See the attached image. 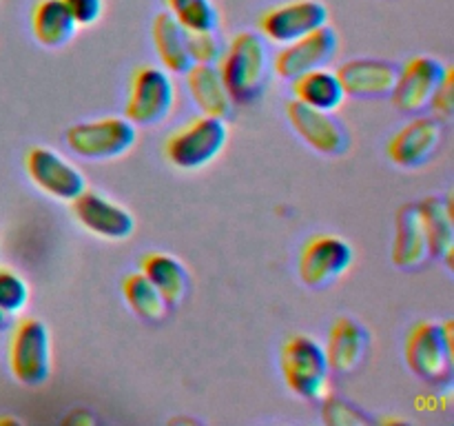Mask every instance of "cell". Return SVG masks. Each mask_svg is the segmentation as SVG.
Returning a JSON list of instances; mask_svg holds the SVG:
<instances>
[{
	"label": "cell",
	"mask_w": 454,
	"mask_h": 426,
	"mask_svg": "<svg viewBox=\"0 0 454 426\" xmlns=\"http://www.w3.org/2000/svg\"><path fill=\"white\" fill-rule=\"evenodd\" d=\"M233 102L248 105L264 93L269 83V49L255 31H239L215 62Z\"/></svg>",
	"instance_id": "cell-1"
},
{
	"label": "cell",
	"mask_w": 454,
	"mask_h": 426,
	"mask_svg": "<svg viewBox=\"0 0 454 426\" xmlns=\"http://www.w3.org/2000/svg\"><path fill=\"white\" fill-rule=\"evenodd\" d=\"M403 358L408 368L419 380L433 386L450 384L452 358H454V333L452 322H433L419 320L408 331L403 342Z\"/></svg>",
	"instance_id": "cell-2"
},
{
	"label": "cell",
	"mask_w": 454,
	"mask_h": 426,
	"mask_svg": "<svg viewBox=\"0 0 454 426\" xmlns=\"http://www.w3.org/2000/svg\"><path fill=\"white\" fill-rule=\"evenodd\" d=\"M279 368L288 390L306 402H322L331 393V367L324 346L306 333H295L284 340Z\"/></svg>",
	"instance_id": "cell-3"
},
{
	"label": "cell",
	"mask_w": 454,
	"mask_h": 426,
	"mask_svg": "<svg viewBox=\"0 0 454 426\" xmlns=\"http://www.w3.org/2000/svg\"><path fill=\"white\" fill-rule=\"evenodd\" d=\"M229 127L213 115H195L164 140V158L182 171H200L224 151Z\"/></svg>",
	"instance_id": "cell-4"
},
{
	"label": "cell",
	"mask_w": 454,
	"mask_h": 426,
	"mask_svg": "<svg viewBox=\"0 0 454 426\" xmlns=\"http://www.w3.org/2000/svg\"><path fill=\"white\" fill-rule=\"evenodd\" d=\"M7 367L22 386H40L51 375V333L40 318L22 315L7 342Z\"/></svg>",
	"instance_id": "cell-5"
},
{
	"label": "cell",
	"mask_w": 454,
	"mask_h": 426,
	"mask_svg": "<svg viewBox=\"0 0 454 426\" xmlns=\"http://www.w3.org/2000/svg\"><path fill=\"white\" fill-rule=\"evenodd\" d=\"M65 142L78 158L102 162L129 154L136 146L137 131L124 115H105L71 124L65 131Z\"/></svg>",
	"instance_id": "cell-6"
},
{
	"label": "cell",
	"mask_w": 454,
	"mask_h": 426,
	"mask_svg": "<svg viewBox=\"0 0 454 426\" xmlns=\"http://www.w3.org/2000/svg\"><path fill=\"white\" fill-rule=\"evenodd\" d=\"M176 102V84L171 74L162 67L140 65L133 69L129 80L124 118L140 127L158 124L171 114Z\"/></svg>",
	"instance_id": "cell-7"
},
{
	"label": "cell",
	"mask_w": 454,
	"mask_h": 426,
	"mask_svg": "<svg viewBox=\"0 0 454 426\" xmlns=\"http://www.w3.org/2000/svg\"><path fill=\"white\" fill-rule=\"evenodd\" d=\"M355 251L348 240L335 233H317L306 240L300 251L297 271L306 287L324 288L353 266Z\"/></svg>",
	"instance_id": "cell-8"
},
{
	"label": "cell",
	"mask_w": 454,
	"mask_h": 426,
	"mask_svg": "<svg viewBox=\"0 0 454 426\" xmlns=\"http://www.w3.org/2000/svg\"><path fill=\"white\" fill-rule=\"evenodd\" d=\"M25 171L43 193L62 202H71L75 195L87 189L82 171L49 146H31L27 151Z\"/></svg>",
	"instance_id": "cell-9"
},
{
	"label": "cell",
	"mask_w": 454,
	"mask_h": 426,
	"mask_svg": "<svg viewBox=\"0 0 454 426\" xmlns=\"http://www.w3.org/2000/svg\"><path fill=\"white\" fill-rule=\"evenodd\" d=\"M324 25H328V7L322 0H288L266 9L257 20L262 36L279 47Z\"/></svg>",
	"instance_id": "cell-10"
},
{
	"label": "cell",
	"mask_w": 454,
	"mask_h": 426,
	"mask_svg": "<svg viewBox=\"0 0 454 426\" xmlns=\"http://www.w3.org/2000/svg\"><path fill=\"white\" fill-rule=\"evenodd\" d=\"M71 213L82 229L102 240H111V242L129 240L136 231V220H133L131 211L109 200L100 191L84 189L82 193L75 195L71 200Z\"/></svg>",
	"instance_id": "cell-11"
},
{
	"label": "cell",
	"mask_w": 454,
	"mask_h": 426,
	"mask_svg": "<svg viewBox=\"0 0 454 426\" xmlns=\"http://www.w3.org/2000/svg\"><path fill=\"white\" fill-rule=\"evenodd\" d=\"M286 118L293 131L322 155H341L348 151L350 136L333 111L313 109L300 100L286 102Z\"/></svg>",
	"instance_id": "cell-12"
},
{
	"label": "cell",
	"mask_w": 454,
	"mask_h": 426,
	"mask_svg": "<svg viewBox=\"0 0 454 426\" xmlns=\"http://www.w3.org/2000/svg\"><path fill=\"white\" fill-rule=\"evenodd\" d=\"M448 65L433 56H415L397 71V80L390 91L395 109L402 114H419L428 109L430 98L446 75Z\"/></svg>",
	"instance_id": "cell-13"
},
{
	"label": "cell",
	"mask_w": 454,
	"mask_h": 426,
	"mask_svg": "<svg viewBox=\"0 0 454 426\" xmlns=\"http://www.w3.org/2000/svg\"><path fill=\"white\" fill-rule=\"evenodd\" d=\"M340 49V36L333 27L324 25L309 31L293 43L282 44L273 60L275 74L282 80H293L317 67H326Z\"/></svg>",
	"instance_id": "cell-14"
},
{
	"label": "cell",
	"mask_w": 454,
	"mask_h": 426,
	"mask_svg": "<svg viewBox=\"0 0 454 426\" xmlns=\"http://www.w3.org/2000/svg\"><path fill=\"white\" fill-rule=\"evenodd\" d=\"M443 140V124L434 115H417L393 133L386 142V154L402 169L424 167Z\"/></svg>",
	"instance_id": "cell-15"
},
{
	"label": "cell",
	"mask_w": 454,
	"mask_h": 426,
	"mask_svg": "<svg viewBox=\"0 0 454 426\" xmlns=\"http://www.w3.org/2000/svg\"><path fill=\"white\" fill-rule=\"evenodd\" d=\"M399 67L380 58H353L337 67L341 89L350 98L390 96Z\"/></svg>",
	"instance_id": "cell-16"
},
{
	"label": "cell",
	"mask_w": 454,
	"mask_h": 426,
	"mask_svg": "<svg viewBox=\"0 0 454 426\" xmlns=\"http://www.w3.org/2000/svg\"><path fill=\"white\" fill-rule=\"evenodd\" d=\"M368 344H371V333L362 322L348 315L335 318V322L328 328V340L324 346L331 371L340 375L357 371L366 359Z\"/></svg>",
	"instance_id": "cell-17"
},
{
	"label": "cell",
	"mask_w": 454,
	"mask_h": 426,
	"mask_svg": "<svg viewBox=\"0 0 454 426\" xmlns=\"http://www.w3.org/2000/svg\"><path fill=\"white\" fill-rule=\"evenodd\" d=\"M421 225H424L426 240H428L430 257L446 262L452 271L454 262V211L452 198L446 195H428L421 202H417Z\"/></svg>",
	"instance_id": "cell-18"
},
{
	"label": "cell",
	"mask_w": 454,
	"mask_h": 426,
	"mask_svg": "<svg viewBox=\"0 0 454 426\" xmlns=\"http://www.w3.org/2000/svg\"><path fill=\"white\" fill-rule=\"evenodd\" d=\"M184 75L191 98H193V102L204 115L226 120L233 114V98H231L229 89H226L224 80H222L217 65L193 62L184 71Z\"/></svg>",
	"instance_id": "cell-19"
},
{
	"label": "cell",
	"mask_w": 454,
	"mask_h": 426,
	"mask_svg": "<svg viewBox=\"0 0 454 426\" xmlns=\"http://www.w3.org/2000/svg\"><path fill=\"white\" fill-rule=\"evenodd\" d=\"M390 257H393V264L399 266V269H419L430 257L428 240H426L417 204H403L397 211Z\"/></svg>",
	"instance_id": "cell-20"
},
{
	"label": "cell",
	"mask_w": 454,
	"mask_h": 426,
	"mask_svg": "<svg viewBox=\"0 0 454 426\" xmlns=\"http://www.w3.org/2000/svg\"><path fill=\"white\" fill-rule=\"evenodd\" d=\"M140 271L149 278L164 297L167 306H180L189 293V271L184 269L180 260L171 253L164 251H149L140 257Z\"/></svg>",
	"instance_id": "cell-21"
},
{
	"label": "cell",
	"mask_w": 454,
	"mask_h": 426,
	"mask_svg": "<svg viewBox=\"0 0 454 426\" xmlns=\"http://www.w3.org/2000/svg\"><path fill=\"white\" fill-rule=\"evenodd\" d=\"M31 34L47 49H60L71 43L78 25L60 0H35L31 7Z\"/></svg>",
	"instance_id": "cell-22"
},
{
	"label": "cell",
	"mask_w": 454,
	"mask_h": 426,
	"mask_svg": "<svg viewBox=\"0 0 454 426\" xmlns=\"http://www.w3.org/2000/svg\"><path fill=\"white\" fill-rule=\"evenodd\" d=\"M151 38L162 69H167L168 74H184L193 65L186 44V29L168 12H160L153 18Z\"/></svg>",
	"instance_id": "cell-23"
},
{
	"label": "cell",
	"mask_w": 454,
	"mask_h": 426,
	"mask_svg": "<svg viewBox=\"0 0 454 426\" xmlns=\"http://www.w3.org/2000/svg\"><path fill=\"white\" fill-rule=\"evenodd\" d=\"M291 91L295 100L322 111H337L346 98L337 74L326 67H317L293 78Z\"/></svg>",
	"instance_id": "cell-24"
},
{
	"label": "cell",
	"mask_w": 454,
	"mask_h": 426,
	"mask_svg": "<svg viewBox=\"0 0 454 426\" xmlns=\"http://www.w3.org/2000/svg\"><path fill=\"white\" fill-rule=\"evenodd\" d=\"M120 291H122L127 306L137 318L146 320V322H160L167 315V302L142 271H131V273L124 275Z\"/></svg>",
	"instance_id": "cell-25"
},
{
	"label": "cell",
	"mask_w": 454,
	"mask_h": 426,
	"mask_svg": "<svg viewBox=\"0 0 454 426\" xmlns=\"http://www.w3.org/2000/svg\"><path fill=\"white\" fill-rule=\"evenodd\" d=\"M167 12L186 31H211L220 25V13L213 0H164Z\"/></svg>",
	"instance_id": "cell-26"
},
{
	"label": "cell",
	"mask_w": 454,
	"mask_h": 426,
	"mask_svg": "<svg viewBox=\"0 0 454 426\" xmlns=\"http://www.w3.org/2000/svg\"><path fill=\"white\" fill-rule=\"evenodd\" d=\"M29 302V284L12 266L0 264V309L16 315Z\"/></svg>",
	"instance_id": "cell-27"
},
{
	"label": "cell",
	"mask_w": 454,
	"mask_h": 426,
	"mask_svg": "<svg viewBox=\"0 0 454 426\" xmlns=\"http://www.w3.org/2000/svg\"><path fill=\"white\" fill-rule=\"evenodd\" d=\"M322 417L326 424H335V426H362L368 424V415L366 413L359 411L355 404H350L348 399L337 398V395L328 393L326 398L322 399Z\"/></svg>",
	"instance_id": "cell-28"
},
{
	"label": "cell",
	"mask_w": 454,
	"mask_h": 426,
	"mask_svg": "<svg viewBox=\"0 0 454 426\" xmlns=\"http://www.w3.org/2000/svg\"><path fill=\"white\" fill-rule=\"evenodd\" d=\"M186 44H189L191 62H208L215 65L220 60L224 44H222L217 29L211 31H186Z\"/></svg>",
	"instance_id": "cell-29"
},
{
	"label": "cell",
	"mask_w": 454,
	"mask_h": 426,
	"mask_svg": "<svg viewBox=\"0 0 454 426\" xmlns=\"http://www.w3.org/2000/svg\"><path fill=\"white\" fill-rule=\"evenodd\" d=\"M430 109H433L434 118L439 120H450L454 114V75H452V67H448L446 75L439 83L437 91L433 93L430 98Z\"/></svg>",
	"instance_id": "cell-30"
},
{
	"label": "cell",
	"mask_w": 454,
	"mask_h": 426,
	"mask_svg": "<svg viewBox=\"0 0 454 426\" xmlns=\"http://www.w3.org/2000/svg\"><path fill=\"white\" fill-rule=\"evenodd\" d=\"M78 27H91L105 12V0H60Z\"/></svg>",
	"instance_id": "cell-31"
},
{
	"label": "cell",
	"mask_w": 454,
	"mask_h": 426,
	"mask_svg": "<svg viewBox=\"0 0 454 426\" xmlns=\"http://www.w3.org/2000/svg\"><path fill=\"white\" fill-rule=\"evenodd\" d=\"M9 324H12V313H7V311L0 309V331H4Z\"/></svg>",
	"instance_id": "cell-32"
}]
</instances>
